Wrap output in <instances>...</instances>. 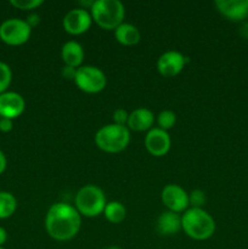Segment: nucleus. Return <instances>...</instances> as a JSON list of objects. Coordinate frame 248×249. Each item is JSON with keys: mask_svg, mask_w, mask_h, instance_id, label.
Here are the masks:
<instances>
[{"mask_svg": "<svg viewBox=\"0 0 248 249\" xmlns=\"http://www.w3.org/2000/svg\"><path fill=\"white\" fill-rule=\"evenodd\" d=\"M82 226V215L74 206L56 202L49 208L45 216V230L53 240L66 242L78 235Z\"/></svg>", "mask_w": 248, "mask_h": 249, "instance_id": "1", "label": "nucleus"}, {"mask_svg": "<svg viewBox=\"0 0 248 249\" xmlns=\"http://www.w3.org/2000/svg\"><path fill=\"white\" fill-rule=\"evenodd\" d=\"M215 221L213 216L202 208H189L181 215V230L190 238L206 241L215 232Z\"/></svg>", "mask_w": 248, "mask_h": 249, "instance_id": "2", "label": "nucleus"}, {"mask_svg": "<svg viewBox=\"0 0 248 249\" xmlns=\"http://www.w3.org/2000/svg\"><path fill=\"white\" fill-rule=\"evenodd\" d=\"M89 11L92 21L106 31H114L125 17V7L119 0H94Z\"/></svg>", "mask_w": 248, "mask_h": 249, "instance_id": "3", "label": "nucleus"}, {"mask_svg": "<svg viewBox=\"0 0 248 249\" xmlns=\"http://www.w3.org/2000/svg\"><path fill=\"white\" fill-rule=\"evenodd\" d=\"M130 142V130L125 125L106 124L95 134V143L106 153H119L125 150Z\"/></svg>", "mask_w": 248, "mask_h": 249, "instance_id": "4", "label": "nucleus"}, {"mask_svg": "<svg viewBox=\"0 0 248 249\" xmlns=\"http://www.w3.org/2000/svg\"><path fill=\"white\" fill-rule=\"evenodd\" d=\"M74 204L80 215L85 218H95L104 214L107 199L101 187L89 184L78 190L74 197Z\"/></svg>", "mask_w": 248, "mask_h": 249, "instance_id": "5", "label": "nucleus"}, {"mask_svg": "<svg viewBox=\"0 0 248 249\" xmlns=\"http://www.w3.org/2000/svg\"><path fill=\"white\" fill-rule=\"evenodd\" d=\"M74 83L82 91L87 94H97L106 88L107 77L101 68L83 65L77 68Z\"/></svg>", "mask_w": 248, "mask_h": 249, "instance_id": "6", "label": "nucleus"}, {"mask_svg": "<svg viewBox=\"0 0 248 249\" xmlns=\"http://www.w3.org/2000/svg\"><path fill=\"white\" fill-rule=\"evenodd\" d=\"M32 28L26 19L9 18L0 24V40L10 46H19L29 40Z\"/></svg>", "mask_w": 248, "mask_h": 249, "instance_id": "7", "label": "nucleus"}, {"mask_svg": "<svg viewBox=\"0 0 248 249\" xmlns=\"http://www.w3.org/2000/svg\"><path fill=\"white\" fill-rule=\"evenodd\" d=\"M160 199L167 211L184 213L189 209V194L177 184H168L163 187Z\"/></svg>", "mask_w": 248, "mask_h": 249, "instance_id": "8", "label": "nucleus"}, {"mask_svg": "<svg viewBox=\"0 0 248 249\" xmlns=\"http://www.w3.org/2000/svg\"><path fill=\"white\" fill-rule=\"evenodd\" d=\"M92 23L90 11L83 7L70 10L62 19V27L71 36H80L89 31Z\"/></svg>", "mask_w": 248, "mask_h": 249, "instance_id": "9", "label": "nucleus"}, {"mask_svg": "<svg viewBox=\"0 0 248 249\" xmlns=\"http://www.w3.org/2000/svg\"><path fill=\"white\" fill-rule=\"evenodd\" d=\"M189 62L186 56L177 50H169L163 53L157 60V71L165 78L177 77L182 72Z\"/></svg>", "mask_w": 248, "mask_h": 249, "instance_id": "10", "label": "nucleus"}, {"mask_svg": "<svg viewBox=\"0 0 248 249\" xmlns=\"http://www.w3.org/2000/svg\"><path fill=\"white\" fill-rule=\"evenodd\" d=\"M145 147L150 155L155 157H163L169 152L172 147V139L169 133L162 130L158 126L152 128L145 136Z\"/></svg>", "mask_w": 248, "mask_h": 249, "instance_id": "11", "label": "nucleus"}, {"mask_svg": "<svg viewBox=\"0 0 248 249\" xmlns=\"http://www.w3.org/2000/svg\"><path fill=\"white\" fill-rule=\"evenodd\" d=\"M26 109L23 96L16 91H6L0 94V118L16 119Z\"/></svg>", "mask_w": 248, "mask_h": 249, "instance_id": "12", "label": "nucleus"}, {"mask_svg": "<svg viewBox=\"0 0 248 249\" xmlns=\"http://www.w3.org/2000/svg\"><path fill=\"white\" fill-rule=\"evenodd\" d=\"M219 14L232 22H245L248 17V0H215Z\"/></svg>", "mask_w": 248, "mask_h": 249, "instance_id": "13", "label": "nucleus"}, {"mask_svg": "<svg viewBox=\"0 0 248 249\" xmlns=\"http://www.w3.org/2000/svg\"><path fill=\"white\" fill-rule=\"evenodd\" d=\"M153 123H155L153 112L146 107H139L129 113L126 126L129 128V130L148 131L153 128Z\"/></svg>", "mask_w": 248, "mask_h": 249, "instance_id": "14", "label": "nucleus"}, {"mask_svg": "<svg viewBox=\"0 0 248 249\" xmlns=\"http://www.w3.org/2000/svg\"><path fill=\"white\" fill-rule=\"evenodd\" d=\"M156 230L160 236H174L181 230V215L165 211L159 214L156 223Z\"/></svg>", "mask_w": 248, "mask_h": 249, "instance_id": "15", "label": "nucleus"}, {"mask_svg": "<svg viewBox=\"0 0 248 249\" xmlns=\"http://www.w3.org/2000/svg\"><path fill=\"white\" fill-rule=\"evenodd\" d=\"M85 53L82 44L75 40H68L61 48V58H62L65 66L79 68L83 66Z\"/></svg>", "mask_w": 248, "mask_h": 249, "instance_id": "16", "label": "nucleus"}, {"mask_svg": "<svg viewBox=\"0 0 248 249\" xmlns=\"http://www.w3.org/2000/svg\"><path fill=\"white\" fill-rule=\"evenodd\" d=\"M114 38L119 44L124 46H133L140 41L141 34L138 27L131 23L123 22L114 29Z\"/></svg>", "mask_w": 248, "mask_h": 249, "instance_id": "17", "label": "nucleus"}, {"mask_svg": "<svg viewBox=\"0 0 248 249\" xmlns=\"http://www.w3.org/2000/svg\"><path fill=\"white\" fill-rule=\"evenodd\" d=\"M105 218L107 221L112 224H119L125 219L126 216V208L124 204L119 201H111L107 202L106 207L104 211Z\"/></svg>", "mask_w": 248, "mask_h": 249, "instance_id": "18", "label": "nucleus"}, {"mask_svg": "<svg viewBox=\"0 0 248 249\" xmlns=\"http://www.w3.org/2000/svg\"><path fill=\"white\" fill-rule=\"evenodd\" d=\"M17 209V199L11 192L0 191V219H9Z\"/></svg>", "mask_w": 248, "mask_h": 249, "instance_id": "19", "label": "nucleus"}, {"mask_svg": "<svg viewBox=\"0 0 248 249\" xmlns=\"http://www.w3.org/2000/svg\"><path fill=\"white\" fill-rule=\"evenodd\" d=\"M177 123V114L170 109H164L160 111L157 116V124L158 128L162 130H170Z\"/></svg>", "mask_w": 248, "mask_h": 249, "instance_id": "20", "label": "nucleus"}, {"mask_svg": "<svg viewBox=\"0 0 248 249\" xmlns=\"http://www.w3.org/2000/svg\"><path fill=\"white\" fill-rule=\"evenodd\" d=\"M12 82V71L7 63L0 61V94L9 91Z\"/></svg>", "mask_w": 248, "mask_h": 249, "instance_id": "21", "label": "nucleus"}, {"mask_svg": "<svg viewBox=\"0 0 248 249\" xmlns=\"http://www.w3.org/2000/svg\"><path fill=\"white\" fill-rule=\"evenodd\" d=\"M207 202L206 194L202 190H192L189 194V204L190 208H202Z\"/></svg>", "mask_w": 248, "mask_h": 249, "instance_id": "22", "label": "nucleus"}, {"mask_svg": "<svg viewBox=\"0 0 248 249\" xmlns=\"http://www.w3.org/2000/svg\"><path fill=\"white\" fill-rule=\"evenodd\" d=\"M10 4L18 10L29 11V10L38 9L39 6L44 4V1L43 0H11Z\"/></svg>", "mask_w": 248, "mask_h": 249, "instance_id": "23", "label": "nucleus"}, {"mask_svg": "<svg viewBox=\"0 0 248 249\" xmlns=\"http://www.w3.org/2000/svg\"><path fill=\"white\" fill-rule=\"evenodd\" d=\"M113 123L118 124V125H125L128 124V118H129V113L128 111H125L124 108H117L116 111L113 112Z\"/></svg>", "mask_w": 248, "mask_h": 249, "instance_id": "24", "label": "nucleus"}, {"mask_svg": "<svg viewBox=\"0 0 248 249\" xmlns=\"http://www.w3.org/2000/svg\"><path fill=\"white\" fill-rule=\"evenodd\" d=\"M61 74H62V78L67 80H73L74 82L75 74H77V68L70 67V66H63L62 71H61Z\"/></svg>", "mask_w": 248, "mask_h": 249, "instance_id": "25", "label": "nucleus"}, {"mask_svg": "<svg viewBox=\"0 0 248 249\" xmlns=\"http://www.w3.org/2000/svg\"><path fill=\"white\" fill-rule=\"evenodd\" d=\"M14 128V121L9 118H0V131L1 133H9Z\"/></svg>", "mask_w": 248, "mask_h": 249, "instance_id": "26", "label": "nucleus"}, {"mask_svg": "<svg viewBox=\"0 0 248 249\" xmlns=\"http://www.w3.org/2000/svg\"><path fill=\"white\" fill-rule=\"evenodd\" d=\"M26 22L29 24V27L33 29V27L38 26L39 22H40V16H39L36 12H32V14H29L28 16H27Z\"/></svg>", "mask_w": 248, "mask_h": 249, "instance_id": "27", "label": "nucleus"}, {"mask_svg": "<svg viewBox=\"0 0 248 249\" xmlns=\"http://www.w3.org/2000/svg\"><path fill=\"white\" fill-rule=\"evenodd\" d=\"M6 167H7L6 156H5V153L0 150V175L6 170Z\"/></svg>", "mask_w": 248, "mask_h": 249, "instance_id": "28", "label": "nucleus"}, {"mask_svg": "<svg viewBox=\"0 0 248 249\" xmlns=\"http://www.w3.org/2000/svg\"><path fill=\"white\" fill-rule=\"evenodd\" d=\"M240 34L242 38L248 39V21H245L241 23L240 27Z\"/></svg>", "mask_w": 248, "mask_h": 249, "instance_id": "29", "label": "nucleus"}, {"mask_svg": "<svg viewBox=\"0 0 248 249\" xmlns=\"http://www.w3.org/2000/svg\"><path fill=\"white\" fill-rule=\"evenodd\" d=\"M7 241V231L5 230L2 226H0V247H2V246L6 243Z\"/></svg>", "mask_w": 248, "mask_h": 249, "instance_id": "30", "label": "nucleus"}, {"mask_svg": "<svg viewBox=\"0 0 248 249\" xmlns=\"http://www.w3.org/2000/svg\"><path fill=\"white\" fill-rule=\"evenodd\" d=\"M106 249H122V248L118 247V246H109V247H107Z\"/></svg>", "mask_w": 248, "mask_h": 249, "instance_id": "31", "label": "nucleus"}, {"mask_svg": "<svg viewBox=\"0 0 248 249\" xmlns=\"http://www.w3.org/2000/svg\"><path fill=\"white\" fill-rule=\"evenodd\" d=\"M0 249H5V248L4 247H0Z\"/></svg>", "mask_w": 248, "mask_h": 249, "instance_id": "32", "label": "nucleus"}]
</instances>
